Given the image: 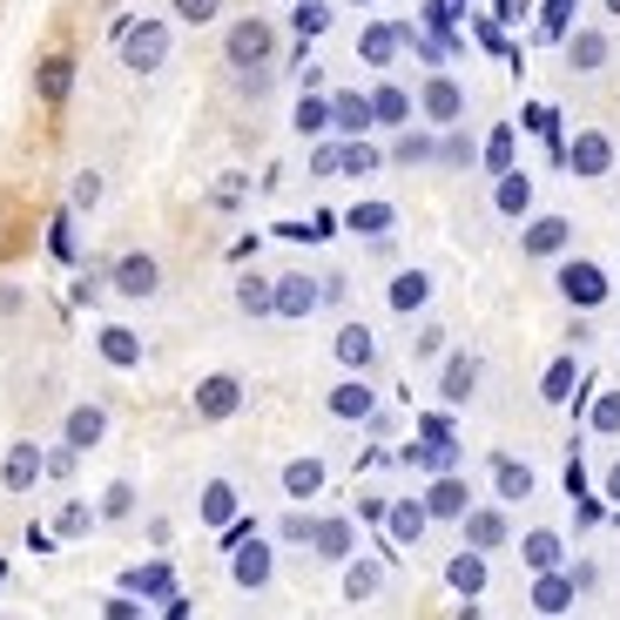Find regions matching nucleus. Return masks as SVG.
Masks as SVG:
<instances>
[{
  "mask_svg": "<svg viewBox=\"0 0 620 620\" xmlns=\"http://www.w3.org/2000/svg\"><path fill=\"white\" fill-rule=\"evenodd\" d=\"M115 54H122L129 74H155L169 61V28L162 21H122L115 28Z\"/></svg>",
  "mask_w": 620,
  "mask_h": 620,
  "instance_id": "obj_1",
  "label": "nucleus"
},
{
  "mask_svg": "<svg viewBox=\"0 0 620 620\" xmlns=\"http://www.w3.org/2000/svg\"><path fill=\"white\" fill-rule=\"evenodd\" d=\"M223 61L243 74V68H271L277 61V28L271 21H236L230 34H223Z\"/></svg>",
  "mask_w": 620,
  "mask_h": 620,
  "instance_id": "obj_2",
  "label": "nucleus"
},
{
  "mask_svg": "<svg viewBox=\"0 0 620 620\" xmlns=\"http://www.w3.org/2000/svg\"><path fill=\"white\" fill-rule=\"evenodd\" d=\"M190 405H196V418H203V425H223V418H236V411H243V378H236V372H210V378L196 385V398H190Z\"/></svg>",
  "mask_w": 620,
  "mask_h": 620,
  "instance_id": "obj_3",
  "label": "nucleus"
},
{
  "mask_svg": "<svg viewBox=\"0 0 620 620\" xmlns=\"http://www.w3.org/2000/svg\"><path fill=\"white\" fill-rule=\"evenodd\" d=\"M109 284H115L129 304H142V297H155V291H162V263H155L149 250H129V256H115Z\"/></svg>",
  "mask_w": 620,
  "mask_h": 620,
  "instance_id": "obj_4",
  "label": "nucleus"
},
{
  "mask_svg": "<svg viewBox=\"0 0 620 620\" xmlns=\"http://www.w3.org/2000/svg\"><path fill=\"white\" fill-rule=\"evenodd\" d=\"M560 297H567L573 311H600V304L613 297V284H607L600 263H560Z\"/></svg>",
  "mask_w": 620,
  "mask_h": 620,
  "instance_id": "obj_5",
  "label": "nucleus"
},
{
  "mask_svg": "<svg viewBox=\"0 0 620 620\" xmlns=\"http://www.w3.org/2000/svg\"><path fill=\"white\" fill-rule=\"evenodd\" d=\"M317 304H324V284L304 277V271H291V277L271 284V311H277V317H311Z\"/></svg>",
  "mask_w": 620,
  "mask_h": 620,
  "instance_id": "obj_6",
  "label": "nucleus"
},
{
  "mask_svg": "<svg viewBox=\"0 0 620 620\" xmlns=\"http://www.w3.org/2000/svg\"><path fill=\"white\" fill-rule=\"evenodd\" d=\"M418 109H425L438 129H459V115H466V88H459L453 74H431L425 95H418Z\"/></svg>",
  "mask_w": 620,
  "mask_h": 620,
  "instance_id": "obj_7",
  "label": "nucleus"
},
{
  "mask_svg": "<svg viewBox=\"0 0 620 620\" xmlns=\"http://www.w3.org/2000/svg\"><path fill=\"white\" fill-rule=\"evenodd\" d=\"M48 479V459H41V446H8V459H0V492H28V486H41Z\"/></svg>",
  "mask_w": 620,
  "mask_h": 620,
  "instance_id": "obj_8",
  "label": "nucleus"
},
{
  "mask_svg": "<svg viewBox=\"0 0 620 620\" xmlns=\"http://www.w3.org/2000/svg\"><path fill=\"white\" fill-rule=\"evenodd\" d=\"M230 573H236V587H250V593H256V587H271V573H277V553H271V547H263V540L250 533L243 547H230Z\"/></svg>",
  "mask_w": 620,
  "mask_h": 620,
  "instance_id": "obj_9",
  "label": "nucleus"
},
{
  "mask_svg": "<svg viewBox=\"0 0 620 620\" xmlns=\"http://www.w3.org/2000/svg\"><path fill=\"white\" fill-rule=\"evenodd\" d=\"M466 547H479V553H499L506 540H512V526H506V512L499 506H466Z\"/></svg>",
  "mask_w": 620,
  "mask_h": 620,
  "instance_id": "obj_10",
  "label": "nucleus"
},
{
  "mask_svg": "<svg viewBox=\"0 0 620 620\" xmlns=\"http://www.w3.org/2000/svg\"><path fill=\"white\" fill-rule=\"evenodd\" d=\"M567 169L587 175V183H593V175H607V169H613V135H600V129L573 135V142H567Z\"/></svg>",
  "mask_w": 620,
  "mask_h": 620,
  "instance_id": "obj_11",
  "label": "nucleus"
},
{
  "mask_svg": "<svg viewBox=\"0 0 620 620\" xmlns=\"http://www.w3.org/2000/svg\"><path fill=\"white\" fill-rule=\"evenodd\" d=\"M567 243H573V223H567V216H533V223H526V236H519V250L533 256V263L560 256Z\"/></svg>",
  "mask_w": 620,
  "mask_h": 620,
  "instance_id": "obj_12",
  "label": "nucleus"
},
{
  "mask_svg": "<svg viewBox=\"0 0 620 620\" xmlns=\"http://www.w3.org/2000/svg\"><path fill=\"white\" fill-rule=\"evenodd\" d=\"M331 358H337L344 372L378 365V337H372V324H344V331H337V344H331Z\"/></svg>",
  "mask_w": 620,
  "mask_h": 620,
  "instance_id": "obj_13",
  "label": "nucleus"
},
{
  "mask_svg": "<svg viewBox=\"0 0 620 620\" xmlns=\"http://www.w3.org/2000/svg\"><path fill=\"white\" fill-rule=\"evenodd\" d=\"M324 411H331V418H344V425H365V418H378V392L350 378V385H337V392L324 398Z\"/></svg>",
  "mask_w": 620,
  "mask_h": 620,
  "instance_id": "obj_14",
  "label": "nucleus"
},
{
  "mask_svg": "<svg viewBox=\"0 0 620 620\" xmlns=\"http://www.w3.org/2000/svg\"><path fill=\"white\" fill-rule=\"evenodd\" d=\"M34 95L54 102V109L74 95V54H41V68H34Z\"/></svg>",
  "mask_w": 620,
  "mask_h": 620,
  "instance_id": "obj_15",
  "label": "nucleus"
},
{
  "mask_svg": "<svg viewBox=\"0 0 620 620\" xmlns=\"http://www.w3.org/2000/svg\"><path fill=\"white\" fill-rule=\"evenodd\" d=\"M607 61H613V34H593V28L567 34V68H573V74H600Z\"/></svg>",
  "mask_w": 620,
  "mask_h": 620,
  "instance_id": "obj_16",
  "label": "nucleus"
},
{
  "mask_svg": "<svg viewBox=\"0 0 620 620\" xmlns=\"http://www.w3.org/2000/svg\"><path fill=\"white\" fill-rule=\"evenodd\" d=\"M425 526H431L425 499H398V506H385V533H392L398 547H418V540H425Z\"/></svg>",
  "mask_w": 620,
  "mask_h": 620,
  "instance_id": "obj_17",
  "label": "nucleus"
},
{
  "mask_svg": "<svg viewBox=\"0 0 620 620\" xmlns=\"http://www.w3.org/2000/svg\"><path fill=\"white\" fill-rule=\"evenodd\" d=\"M398 48H405V28H398V21H372V28L358 34V54H365L372 68H392Z\"/></svg>",
  "mask_w": 620,
  "mask_h": 620,
  "instance_id": "obj_18",
  "label": "nucleus"
},
{
  "mask_svg": "<svg viewBox=\"0 0 620 620\" xmlns=\"http://www.w3.org/2000/svg\"><path fill=\"white\" fill-rule=\"evenodd\" d=\"M472 385H479V358H472V350H459V358L438 372V398H446V405H466Z\"/></svg>",
  "mask_w": 620,
  "mask_h": 620,
  "instance_id": "obj_19",
  "label": "nucleus"
},
{
  "mask_svg": "<svg viewBox=\"0 0 620 620\" xmlns=\"http://www.w3.org/2000/svg\"><path fill=\"white\" fill-rule=\"evenodd\" d=\"M573 593H580V587H573V573H560V567L533 573V607H540V613H567V607H573Z\"/></svg>",
  "mask_w": 620,
  "mask_h": 620,
  "instance_id": "obj_20",
  "label": "nucleus"
},
{
  "mask_svg": "<svg viewBox=\"0 0 620 620\" xmlns=\"http://www.w3.org/2000/svg\"><path fill=\"white\" fill-rule=\"evenodd\" d=\"M61 438H68V446H81V453H88V446H102V438H109V411H102V405H74Z\"/></svg>",
  "mask_w": 620,
  "mask_h": 620,
  "instance_id": "obj_21",
  "label": "nucleus"
},
{
  "mask_svg": "<svg viewBox=\"0 0 620 620\" xmlns=\"http://www.w3.org/2000/svg\"><path fill=\"white\" fill-rule=\"evenodd\" d=\"M425 304H431V277H425V271H398V277H392V311H398V317H418Z\"/></svg>",
  "mask_w": 620,
  "mask_h": 620,
  "instance_id": "obj_22",
  "label": "nucleus"
},
{
  "mask_svg": "<svg viewBox=\"0 0 620 620\" xmlns=\"http://www.w3.org/2000/svg\"><path fill=\"white\" fill-rule=\"evenodd\" d=\"M492 486H499V499H533V472L512 453H492Z\"/></svg>",
  "mask_w": 620,
  "mask_h": 620,
  "instance_id": "obj_23",
  "label": "nucleus"
},
{
  "mask_svg": "<svg viewBox=\"0 0 620 620\" xmlns=\"http://www.w3.org/2000/svg\"><path fill=\"white\" fill-rule=\"evenodd\" d=\"M466 506H472L466 479H438V486L425 492V512H431V519H466Z\"/></svg>",
  "mask_w": 620,
  "mask_h": 620,
  "instance_id": "obj_24",
  "label": "nucleus"
},
{
  "mask_svg": "<svg viewBox=\"0 0 620 620\" xmlns=\"http://www.w3.org/2000/svg\"><path fill=\"white\" fill-rule=\"evenodd\" d=\"M446 580H453V593H466V600H472V593L486 587V553H479V547L453 553V560H446Z\"/></svg>",
  "mask_w": 620,
  "mask_h": 620,
  "instance_id": "obj_25",
  "label": "nucleus"
},
{
  "mask_svg": "<svg viewBox=\"0 0 620 620\" xmlns=\"http://www.w3.org/2000/svg\"><path fill=\"white\" fill-rule=\"evenodd\" d=\"M492 210H499V216H526V210H533V183H526L519 169H506L499 190H492Z\"/></svg>",
  "mask_w": 620,
  "mask_h": 620,
  "instance_id": "obj_26",
  "label": "nucleus"
},
{
  "mask_svg": "<svg viewBox=\"0 0 620 620\" xmlns=\"http://www.w3.org/2000/svg\"><path fill=\"white\" fill-rule=\"evenodd\" d=\"M573 392H580V358H553L547 378H540V398H547V405H567Z\"/></svg>",
  "mask_w": 620,
  "mask_h": 620,
  "instance_id": "obj_27",
  "label": "nucleus"
},
{
  "mask_svg": "<svg viewBox=\"0 0 620 620\" xmlns=\"http://www.w3.org/2000/svg\"><path fill=\"white\" fill-rule=\"evenodd\" d=\"M129 587L149 593V600H169L175 593V567L169 560H142V567H129Z\"/></svg>",
  "mask_w": 620,
  "mask_h": 620,
  "instance_id": "obj_28",
  "label": "nucleus"
},
{
  "mask_svg": "<svg viewBox=\"0 0 620 620\" xmlns=\"http://www.w3.org/2000/svg\"><path fill=\"white\" fill-rule=\"evenodd\" d=\"M405 115H411V95H405V88H392V81H378V88H372V122L405 129Z\"/></svg>",
  "mask_w": 620,
  "mask_h": 620,
  "instance_id": "obj_29",
  "label": "nucleus"
},
{
  "mask_svg": "<svg viewBox=\"0 0 620 620\" xmlns=\"http://www.w3.org/2000/svg\"><path fill=\"white\" fill-rule=\"evenodd\" d=\"M230 519H236V486H230V479H210V486H203V526H216V533H223Z\"/></svg>",
  "mask_w": 620,
  "mask_h": 620,
  "instance_id": "obj_30",
  "label": "nucleus"
},
{
  "mask_svg": "<svg viewBox=\"0 0 620 620\" xmlns=\"http://www.w3.org/2000/svg\"><path fill=\"white\" fill-rule=\"evenodd\" d=\"M95 506H81V499H68L61 512H54V540H88V533H95Z\"/></svg>",
  "mask_w": 620,
  "mask_h": 620,
  "instance_id": "obj_31",
  "label": "nucleus"
},
{
  "mask_svg": "<svg viewBox=\"0 0 620 620\" xmlns=\"http://www.w3.org/2000/svg\"><path fill=\"white\" fill-rule=\"evenodd\" d=\"M331 122H337L344 135H365V129H372V95H337V102H331Z\"/></svg>",
  "mask_w": 620,
  "mask_h": 620,
  "instance_id": "obj_32",
  "label": "nucleus"
},
{
  "mask_svg": "<svg viewBox=\"0 0 620 620\" xmlns=\"http://www.w3.org/2000/svg\"><path fill=\"white\" fill-rule=\"evenodd\" d=\"M102 358H109V365H122V372H129V365H142V337H135V331H122V324H109V331H102Z\"/></svg>",
  "mask_w": 620,
  "mask_h": 620,
  "instance_id": "obj_33",
  "label": "nucleus"
},
{
  "mask_svg": "<svg viewBox=\"0 0 620 620\" xmlns=\"http://www.w3.org/2000/svg\"><path fill=\"white\" fill-rule=\"evenodd\" d=\"M519 560L533 567V573L560 567V533H547V526H540V533H526V540H519Z\"/></svg>",
  "mask_w": 620,
  "mask_h": 620,
  "instance_id": "obj_34",
  "label": "nucleus"
},
{
  "mask_svg": "<svg viewBox=\"0 0 620 620\" xmlns=\"http://www.w3.org/2000/svg\"><path fill=\"white\" fill-rule=\"evenodd\" d=\"M378 587H385V567H378V560H350V567H344V600H372Z\"/></svg>",
  "mask_w": 620,
  "mask_h": 620,
  "instance_id": "obj_35",
  "label": "nucleus"
},
{
  "mask_svg": "<svg viewBox=\"0 0 620 620\" xmlns=\"http://www.w3.org/2000/svg\"><path fill=\"white\" fill-rule=\"evenodd\" d=\"M284 492H291V499L324 492V459H291V466H284Z\"/></svg>",
  "mask_w": 620,
  "mask_h": 620,
  "instance_id": "obj_36",
  "label": "nucleus"
},
{
  "mask_svg": "<svg viewBox=\"0 0 620 620\" xmlns=\"http://www.w3.org/2000/svg\"><path fill=\"white\" fill-rule=\"evenodd\" d=\"M324 560H344L350 553V519H317V540H311Z\"/></svg>",
  "mask_w": 620,
  "mask_h": 620,
  "instance_id": "obj_37",
  "label": "nucleus"
},
{
  "mask_svg": "<svg viewBox=\"0 0 620 620\" xmlns=\"http://www.w3.org/2000/svg\"><path fill=\"white\" fill-rule=\"evenodd\" d=\"M344 223H350V230H358V236H385V230H392L398 216H392V203H358V210H350Z\"/></svg>",
  "mask_w": 620,
  "mask_h": 620,
  "instance_id": "obj_38",
  "label": "nucleus"
},
{
  "mask_svg": "<svg viewBox=\"0 0 620 620\" xmlns=\"http://www.w3.org/2000/svg\"><path fill=\"white\" fill-rule=\"evenodd\" d=\"M236 311L243 317H271V277H243L236 284Z\"/></svg>",
  "mask_w": 620,
  "mask_h": 620,
  "instance_id": "obj_39",
  "label": "nucleus"
},
{
  "mask_svg": "<svg viewBox=\"0 0 620 620\" xmlns=\"http://www.w3.org/2000/svg\"><path fill=\"white\" fill-rule=\"evenodd\" d=\"M512 142H519V135H512V129H506V122H499V129H492V135H486V149H479V162H486V169H492V175H506V169H512Z\"/></svg>",
  "mask_w": 620,
  "mask_h": 620,
  "instance_id": "obj_40",
  "label": "nucleus"
},
{
  "mask_svg": "<svg viewBox=\"0 0 620 620\" xmlns=\"http://www.w3.org/2000/svg\"><path fill=\"white\" fill-rule=\"evenodd\" d=\"M243 196H250V175H236V169L210 183V203H216V210H243Z\"/></svg>",
  "mask_w": 620,
  "mask_h": 620,
  "instance_id": "obj_41",
  "label": "nucleus"
},
{
  "mask_svg": "<svg viewBox=\"0 0 620 620\" xmlns=\"http://www.w3.org/2000/svg\"><path fill=\"white\" fill-rule=\"evenodd\" d=\"M540 41H567L573 34V0H547V8H540Z\"/></svg>",
  "mask_w": 620,
  "mask_h": 620,
  "instance_id": "obj_42",
  "label": "nucleus"
},
{
  "mask_svg": "<svg viewBox=\"0 0 620 620\" xmlns=\"http://www.w3.org/2000/svg\"><path fill=\"white\" fill-rule=\"evenodd\" d=\"M337 169H344V175H372V169H378V149L350 135V142H344V155H337Z\"/></svg>",
  "mask_w": 620,
  "mask_h": 620,
  "instance_id": "obj_43",
  "label": "nucleus"
},
{
  "mask_svg": "<svg viewBox=\"0 0 620 620\" xmlns=\"http://www.w3.org/2000/svg\"><path fill=\"white\" fill-rule=\"evenodd\" d=\"M331 129V102L324 95H304L297 102V135H324Z\"/></svg>",
  "mask_w": 620,
  "mask_h": 620,
  "instance_id": "obj_44",
  "label": "nucleus"
},
{
  "mask_svg": "<svg viewBox=\"0 0 620 620\" xmlns=\"http://www.w3.org/2000/svg\"><path fill=\"white\" fill-rule=\"evenodd\" d=\"M95 512H102L109 526H115V519H129V512H135V486H129V479H115V486L102 492V506H95Z\"/></svg>",
  "mask_w": 620,
  "mask_h": 620,
  "instance_id": "obj_45",
  "label": "nucleus"
},
{
  "mask_svg": "<svg viewBox=\"0 0 620 620\" xmlns=\"http://www.w3.org/2000/svg\"><path fill=\"white\" fill-rule=\"evenodd\" d=\"M41 459H48V479H74L81 472V446H68V438H61L54 453H41Z\"/></svg>",
  "mask_w": 620,
  "mask_h": 620,
  "instance_id": "obj_46",
  "label": "nucleus"
},
{
  "mask_svg": "<svg viewBox=\"0 0 620 620\" xmlns=\"http://www.w3.org/2000/svg\"><path fill=\"white\" fill-rule=\"evenodd\" d=\"M277 540H284V547H311V540H317V519H311V512H291V519L277 526Z\"/></svg>",
  "mask_w": 620,
  "mask_h": 620,
  "instance_id": "obj_47",
  "label": "nucleus"
},
{
  "mask_svg": "<svg viewBox=\"0 0 620 620\" xmlns=\"http://www.w3.org/2000/svg\"><path fill=\"white\" fill-rule=\"evenodd\" d=\"M587 425H593V431H620V392H600L593 411H587Z\"/></svg>",
  "mask_w": 620,
  "mask_h": 620,
  "instance_id": "obj_48",
  "label": "nucleus"
},
{
  "mask_svg": "<svg viewBox=\"0 0 620 620\" xmlns=\"http://www.w3.org/2000/svg\"><path fill=\"white\" fill-rule=\"evenodd\" d=\"M438 162H453V169H466V162H479V149H472V135H446V142H438Z\"/></svg>",
  "mask_w": 620,
  "mask_h": 620,
  "instance_id": "obj_49",
  "label": "nucleus"
},
{
  "mask_svg": "<svg viewBox=\"0 0 620 620\" xmlns=\"http://www.w3.org/2000/svg\"><path fill=\"white\" fill-rule=\"evenodd\" d=\"M392 155H398V162H438V142H431V135H398Z\"/></svg>",
  "mask_w": 620,
  "mask_h": 620,
  "instance_id": "obj_50",
  "label": "nucleus"
},
{
  "mask_svg": "<svg viewBox=\"0 0 620 620\" xmlns=\"http://www.w3.org/2000/svg\"><path fill=\"white\" fill-rule=\"evenodd\" d=\"M102 203V169H81L74 175V210H95Z\"/></svg>",
  "mask_w": 620,
  "mask_h": 620,
  "instance_id": "obj_51",
  "label": "nucleus"
},
{
  "mask_svg": "<svg viewBox=\"0 0 620 620\" xmlns=\"http://www.w3.org/2000/svg\"><path fill=\"white\" fill-rule=\"evenodd\" d=\"M175 14H183L190 28H203V21H216V14H223V0H175Z\"/></svg>",
  "mask_w": 620,
  "mask_h": 620,
  "instance_id": "obj_52",
  "label": "nucleus"
},
{
  "mask_svg": "<svg viewBox=\"0 0 620 620\" xmlns=\"http://www.w3.org/2000/svg\"><path fill=\"white\" fill-rule=\"evenodd\" d=\"M48 250H54L61 263H74V230H68V216H54V230H48Z\"/></svg>",
  "mask_w": 620,
  "mask_h": 620,
  "instance_id": "obj_53",
  "label": "nucleus"
},
{
  "mask_svg": "<svg viewBox=\"0 0 620 620\" xmlns=\"http://www.w3.org/2000/svg\"><path fill=\"white\" fill-rule=\"evenodd\" d=\"M324 21H331V8H317V0H304V8H297V34H304V41H311Z\"/></svg>",
  "mask_w": 620,
  "mask_h": 620,
  "instance_id": "obj_54",
  "label": "nucleus"
},
{
  "mask_svg": "<svg viewBox=\"0 0 620 620\" xmlns=\"http://www.w3.org/2000/svg\"><path fill=\"white\" fill-rule=\"evenodd\" d=\"M337 155H344L337 142H324V149H311V175H337Z\"/></svg>",
  "mask_w": 620,
  "mask_h": 620,
  "instance_id": "obj_55",
  "label": "nucleus"
},
{
  "mask_svg": "<svg viewBox=\"0 0 620 620\" xmlns=\"http://www.w3.org/2000/svg\"><path fill=\"white\" fill-rule=\"evenodd\" d=\"M438 344H446V331L425 324V331H418V358H438Z\"/></svg>",
  "mask_w": 620,
  "mask_h": 620,
  "instance_id": "obj_56",
  "label": "nucleus"
},
{
  "mask_svg": "<svg viewBox=\"0 0 620 620\" xmlns=\"http://www.w3.org/2000/svg\"><path fill=\"white\" fill-rule=\"evenodd\" d=\"M607 499H613V506H620V466H613V472H607Z\"/></svg>",
  "mask_w": 620,
  "mask_h": 620,
  "instance_id": "obj_57",
  "label": "nucleus"
},
{
  "mask_svg": "<svg viewBox=\"0 0 620 620\" xmlns=\"http://www.w3.org/2000/svg\"><path fill=\"white\" fill-rule=\"evenodd\" d=\"M607 14H620V0H607Z\"/></svg>",
  "mask_w": 620,
  "mask_h": 620,
  "instance_id": "obj_58",
  "label": "nucleus"
}]
</instances>
